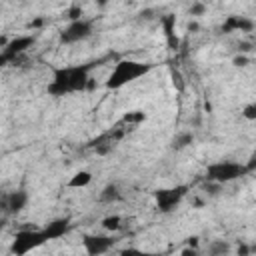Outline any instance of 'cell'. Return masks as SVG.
<instances>
[{
  "label": "cell",
  "mask_w": 256,
  "mask_h": 256,
  "mask_svg": "<svg viewBox=\"0 0 256 256\" xmlns=\"http://www.w3.org/2000/svg\"><path fill=\"white\" fill-rule=\"evenodd\" d=\"M250 170H252V166L236 162V160H218V162H210L206 166V178H208V182L222 186V184H230L238 178H244Z\"/></svg>",
  "instance_id": "obj_3"
},
{
  "label": "cell",
  "mask_w": 256,
  "mask_h": 256,
  "mask_svg": "<svg viewBox=\"0 0 256 256\" xmlns=\"http://www.w3.org/2000/svg\"><path fill=\"white\" fill-rule=\"evenodd\" d=\"M204 12H206V6L200 4V2H196V4L190 6V16H202Z\"/></svg>",
  "instance_id": "obj_21"
},
{
  "label": "cell",
  "mask_w": 256,
  "mask_h": 256,
  "mask_svg": "<svg viewBox=\"0 0 256 256\" xmlns=\"http://www.w3.org/2000/svg\"><path fill=\"white\" fill-rule=\"evenodd\" d=\"M102 228L106 230V232H116V230H120V226H122V216H118V214H112V216H106V218H102Z\"/></svg>",
  "instance_id": "obj_16"
},
{
  "label": "cell",
  "mask_w": 256,
  "mask_h": 256,
  "mask_svg": "<svg viewBox=\"0 0 256 256\" xmlns=\"http://www.w3.org/2000/svg\"><path fill=\"white\" fill-rule=\"evenodd\" d=\"M90 182H92V174H90L88 170H78L76 174L70 176L68 188H84V186H88Z\"/></svg>",
  "instance_id": "obj_11"
},
{
  "label": "cell",
  "mask_w": 256,
  "mask_h": 256,
  "mask_svg": "<svg viewBox=\"0 0 256 256\" xmlns=\"http://www.w3.org/2000/svg\"><path fill=\"white\" fill-rule=\"evenodd\" d=\"M152 70V64L146 62H138V60H118L112 68V72L108 74L104 86L108 90H120L122 86L146 76Z\"/></svg>",
  "instance_id": "obj_2"
},
{
  "label": "cell",
  "mask_w": 256,
  "mask_h": 256,
  "mask_svg": "<svg viewBox=\"0 0 256 256\" xmlns=\"http://www.w3.org/2000/svg\"><path fill=\"white\" fill-rule=\"evenodd\" d=\"M116 200H120V190H118V186H116V184H106V186L102 188V192H100V202L110 204V202H116Z\"/></svg>",
  "instance_id": "obj_12"
},
{
  "label": "cell",
  "mask_w": 256,
  "mask_h": 256,
  "mask_svg": "<svg viewBox=\"0 0 256 256\" xmlns=\"http://www.w3.org/2000/svg\"><path fill=\"white\" fill-rule=\"evenodd\" d=\"M192 142H194V134H192V132H182V134H178V136L174 138L172 148H174V150H184V148L190 146Z\"/></svg>",
  "instance_id": "obj_17"
},
{
  "label": "cell",
  "mask_w": 256,
  "mask_h": 256,
  "mask_svg": "<svg viewBox=\"0 0 256 256\" xmlns=\"http://www.w3.org/2000/svg\"><path fill=\"white\" fill-rule=\"evenodd\" d=\"M90 36H92V20H88V18L68 22V26H64L60 30V42L62 44H76V42H82Z\"/></svg>",
  "instance_id": "obj_7"
},
{
  "label": "cell",
  "mask_w": 256,
  "mask_h": 256,
  "mask_svg": "<svg viewBox=\"0 0 256 256\" xmlns=\"http://www.w3.org/2000/svg\"><path fill=\"white\" fill-rule=\"evenodd\" d=\"M28 200H30V196H28L26 190H14V192H10V194L4 198V206H6V210H8L10 214H20V212L26 208Z\"/></svg>",
  "instance_id": "obj_10"
},
{
  "label": "cell",
  "mask_w": 256,
  "mask_h": 256,
  "mask_svg": "<svg viewBox=\"0 0 256 256\" xmlns=\"http://www.w3.org/2000/svg\"><path fill=\"white\" fill-rule=\"evenodd\" d=\"M228 252H230V244L224 242V240H214L208 246V254L210 256H226Z\"/></svg>",
  "instance_id": "obj_14"
},
{
  "label": "cell",
  "mask_w": 256,
  "mask_h": 256,
  "mask_svg": "<svg viewBox=\"0 0 256 256\" xmlns=\"http://www.w3.org/2000/svg\"><path fill=\"white\" fill-rule=\"evenodd\" d=\"M232 64L238 66V68H244V66H248V58H246L244 54H238V56L232 58Z\"/></svg>",
  "instance_id": "obj_22"
},
{
  "label": "cell",
  "mask_w": 256,
  "mask_h": 256,
  "mask_svg": "<svg viewBox=\"0 0 256 256\" xmlns=\"http://www.w3.org/2000/svg\"><path fill=\"white\" fill-rule=\"evenodd\" d=\"M46 242H52L50 232L44 228H34V230H20L14 234L12 244H10V252L14 256H26L28 252L44 246Z\"/></svg>",
  "instance_id": "obj_4"
},
{
  "label": "cell",
  "mask_w": 256,
  "mask_h": 256,
  "mask_svg": "<svg viewBox=\"0 0 256 256\" xmlns=\"http://www.w3.org/2000/svg\"><path fill=\"white\" fill-rule=\"evenodd\" d=\"M82 14H84V12H82L80 6H70V10H68V18H70V22H74V20H82V18H84Z\"/></svg>",
  "instance_id": "obj_20"
},
{
  "label": "cell",
  "mask_w": 256,
  "mask_h": 256,
  "mask_svg": "<svg viewBox=\"0 0 256 256\" xmlns=\"http://www.w3.org/2000/svg\"><path fill=\"white\" fill-rule=\"evenodd\" d=\"M186 244H188L190 248H198V250H200V238H198V236H190Z\"/></svg>",
  "instance_id": "obj_25"
},
{
  "label": "cell",
  "mask_w": 256,
  "mask_h": 256,
  "mask_svg": "<svg viewBox=\"0 0 256 256\" xmlns=\"http://www.w3.org/2000/svg\"><path fill=\"white\" fill-rule=\"evenodd\" d=\"M240 114H242V118H246V120H256V102L246 104Z\"/></svg>",
  "instance_id": "obj_19"
},
{
  "label": "cell",
  "mask_w": 256,
  "mask_h": 256,
  "mask_svg": "<svg viewBox=\"0 0 256 256\" xmlns=\"http://www.w3.org/2000/svg\"><path fill=\"white\" fill-rule=\"evenodd\" d=\"M236 254L238 256H250V246L246 242H240L238 248H236Z\"/></svg>",
  "instance_id": "obj_23"
},
{
  "label": "cell",
  "mask_w": 256,
  "mask_h": 256,
  "mask_svg": "<svg viewBox=\"0 0 256 256\" xmlns=\"http://www.w3.org/2000/svg\"><path fill=\"white\" fill-rule=\"evenodd\" d=\"M116 244V238L112 234H84L82 236V248L88 256H102L108 250H112Z\"/></svg>",
  "instance_id": "obj_8"
},
{
  "label": "cell",
  "mask_w": 256,
  "mask_h": 256,
  "mask_svg": "<svg viewBox=\"0 0 256 256\" xmlns=\"http://www.w3.org/2000/svg\"><path fill=\"white\" fill-rule=\"evenodd\" d=\"M118 256H158V254L146 252V250H140V248H122L118 252Z\"/></svg>",
  "instance_id": "obj_18"
},
{
  "label": "cell",
  "mask_w": 256,
  "mask_h": 256,
  "mask_svg": "<svg viewBox=\"0 0 256 256\" xmlns=\"http://www.w3.org/2000/svg\"><path fill=\"white\" fill-rule=\"evenodd\" d=\"M36 42V36L34 34H20V36H14L12 40H8V44L0 50V64L6 66L10 62H16L22 54L28 52V48H32Z\"/></svg>",
  "instance_id": "obj_5"
},
{
  "label": "cell",
  "mask_w": 256,
  "mask_h": 256,
  "mask_svg": "<svg viewBox=\"0 0 256 256\" xmlns=\"http://www.w3.org/2000/svg\"><path fill=\"white\" fill-rule=\"evenodd\" d=\"M198 254H200V250L198 248H190V246L180 252V256H198Z\"/></svg>",
  "instance_id": "obj_24"
},
{
  "label": "cell",
  "mask_w": 256,
  "mask_h": 256,
  "mask_svg": "<svg viewBox=\"0 0 256 256\" xmlns=\"http://www.w3.org/2000/svg\"><path fill=\"white\" fill-rule=\"evenodd\" d=\"M162 26H164V32H166V38H168L170 46H178V38L174 36V16L168 14V16L162 20Z\"/></svg>",
  "instance_id": "obj_13"
},
{
  "label": "cell",
  "mask_w": 256,
  "mask_h": 256,
  "mask_svg": "<svg viewBox=\"0 0 256 256\" xmlns=\"http://www.w3.org/2000/svg\"><path fill=\"white\" fill-rule=\"evenodd\" d=\"M144 120H146V114L142 110H132V112H126L120 122L122 124H128V126H136V124H140Z\"/></svg>",
  "instance_id": "obj_15"
},
{
  "label": "cell",
  "mask_w": 256,
  "mask_h": 256,
  "mask_svg": "<svg viewBox=\"0 0 256 256\" xmlns=\"http://www.w3.org/2000/svg\"><path fill=\"white\" fill-rule=\"evenodd\" d=\"M188 194V186L186 184H178V186H170V188H158L154 192V202L156 208L164 214L172 212Z\"/></svg>",
  "instance_id": "obj_6"
},
{
  "label": "cell",
  "mask_w": 256,
  "mask_h": 256,
  "mask_svg": "<svg viewBox=\"0 0 256 256\" xmlns=\"http://www.w3.org/2000/svg\"><path fill=\"white\" fill-rule=\"evenodd\" d=\"M42 24H44V20H42V18H36V20L30 22V30H36V28H40Z\"/></svg>",
  "instance_id": "obj_26"
},
{
  "label": "cell",
  "mask_w": 256,
  "mask_h": 256,
  "mask_svg": "<svg viewBox=\"0 0 256 256\" xmlns=\"http://www.w3.org/2000/svg\"><path fill=\"white\" fill-rule=\"evenodd\" d=\"M94 62L88 64H74V66H58L52 70V78L46 86V92L54 98H62L66 94L84 92L90 86V70Z\"/></svg>",
  "instance_id": "obj_1"
},
{
  "label": "cell",
  "mask_w": 256,
  "mask_h": 256,
  "mask_svg": "<svg viewBox=\"0 0 256 256\" xmlns=\"http://www.w3.org/2000/svg\"><path fill=\"white\" fill-rule=\"evenodd\" d=\"M254 20L250 16H240V14H230L222 22V32L232 34V32H252L254 30Z\"/></svg>",
  "instance_id": "obj_9"
}]
</instances>
